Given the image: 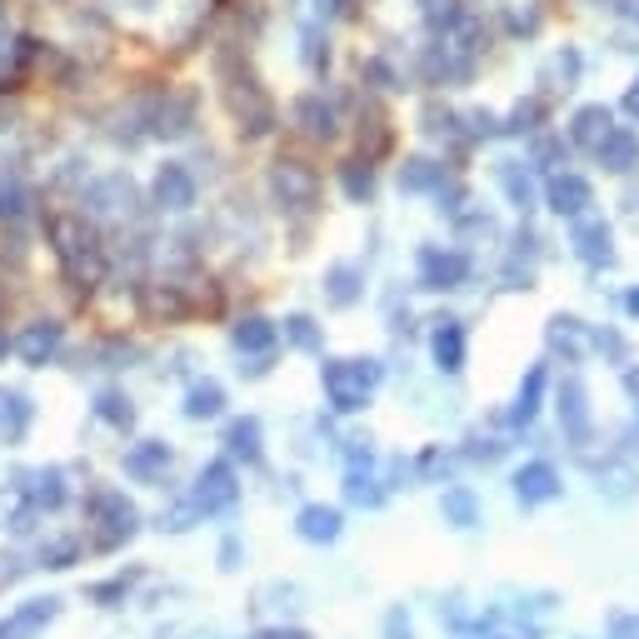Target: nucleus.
Wrapping results in <instances>:
<instances>
[{"label": "nucleus", "mask_w": 639, "mask_h": 639, "mask_svg": "<svg viewBox=\"0 0 639 639\" xmlns=\"http://www.w3.org/2000/svg\"><path fill=\"white\" fill-rule=\"evenodd\" d=\"M425 70H430L434 80H465L470 70H475V55L465 51V45H434L430 55H425Z\"/></svg>", "instance_id": "f8f14e48"}, {"label": "nucleus", "mask_w": 639, "mask_h": 639, "mask_svg": "<svg viewBox=\"0 0 639 639\" xmlns=\"http://www.w3.org/2000/svg\"><path fill=\"white\" fill-rule=\"evenodd\" d=\"M495 639H530V635H495Z\"/></svg>", "instance_id": "ea45409f"}, {"label": "nucleus", "mask_w": 639, "mask_h": 639, "mask_svg": "<svg viewBox=\"0 0 639 639\" xmlns=\"http://www.w3.org/2000/svg\"><path fill=\"white\" fill-rule=\"evenodd\" d=\"M295 120H300V131L315 135V141H330V135H335V110H330L320 96L295 100Z\"/></svg>", "instance_id": "ddd939ff"}, {"label": "nucleus", "mask_w": 639, "mask_h": 639, "mask_svg": "<svg viewBox=\"0 0 639 639\" xmlns=\"http://www.w3.org/2000/svg\"><path fill=\"white\" fill-rule=\"evenodd\" d=\"M470 280V255L465 250H420V285L425 290H455Z\"/></svg>", "instance_id": "f03ea898"}, {"label": "nucleus", "mask_w": 639, "mask_h": 639, "mask_svg": "<svg viewBox=\"0 0 639 639\" xmlns=\"http://www.w3.org/2000/svg\"><path fill=\"white\" fill-rule=\"evenodd\" d=\"M235 345L240 350H271L275 345V326H271V320H261V315H250V320H240V326H235Z\"/></svg>", "instance_id": "4be33fe9"}, {"label": "nucleus", "mask_w": 639, "mask_h": 639, "mask_svg": "<svg viewBox=\"0 0 639 639\" xmlns=\"http://www.w3.org/2000/svg\"><path fill=\"white\" fill-rule=\"evenodd\" d=\"M625 110H629V115H635V120H639V80H635V86H629V90H625Z\"/></svg>", "instance_id": "c9c22d12"}, {"label": "nucleus", "mask_w": 639, "mask_h": 639, "mask_svg": "<svg viewBox=\"0 0 639 639\" xmlns=\"http://www.w3.org/2000/svg\"><path fill=\"white\" fill-rule=\"evenodd\" d=\"M595 206V190H590L585 175H554L550 180V210L554 216H585V210Z\"/></svg>", "instance_id": "39448f33"}, {"label": "nucleus", "mask_w": 639, "mask_h": 639, "mask_svg": "<svg viewBox=\"0 0 639 639\" xmlns=\"http://www.w3.org/2000/svg\"><path fill=\"white\" fill-rule=\"evenodd\" d=\"M609 131H615L609 106H580V110H574V120H570V141L580 145V151H595Z\"/></svg>", "instance_id": "6e6552de"}, {"label": "nucleus", "mask_w": 639, "mask_h": 639, "mask_svg": "<svg viewBox=\"0 0 639 639\" xmlns=\"http://www.w3.org/2000/svg\"><path fill=\"white\" fill-rule=\"evenodd\" d=\"M599 480H609V495H629V489L639 485V475L635 470H605V475Z\"/></svg>", "instance_id": "7c9ffc66"}, {"label": "nucleus", "mask_w": 639, "mask_h": 639, "mask_svg": "<svg viewBox=\"0 0 639 639\" xmlns=\"http://www.w3.org/2000/svg\"><path fill=\"white\" fill-rule=\"evenodd\" d=\"M615 639H639V615H619L615 619Z\"/></svg>", "instance_id": "72a5a7b5"}, {"label": "nucleus", "mask_w": 639, "mask_h": 639, "mask_svg": "<svg viewBox=\"0 0 639 639\" xmlns=\"http://www.w3.org/2000/svg\"><path fill=\"white\" fill-rule=\"evenodd\" d=\"M230 450L245 460L261 455V420H235L230 425Z\"/></svg>", "instance_id": "b1692460"}, {"label": "nucleus", "mask_w": 639, "mask_h": 639, "mask_svg": "<svg viewBox=\"0 0 639 639\" xmlns=\"http://www.w3.org/2000/svg\"><path fill=\"white\" fill-rule=\"evenodd\" d=\"M230 499H235V475H230L225 465H210L206 475H200V505H206V509H225Z\"/></svg>", "instance_id": "2eb2a0df"}, {"label": "nucleus", "mask_w": 639, "mask_h": 639, "mask_svg": "<svg viewBox=\"0 0 639 639\" xmlns=\"http://www.w3.org/2000/svg\"><path fill=\"white\" fill-rule=\"evenodd\" d=\"M375 385H379L375 360H335V365H326V390L335 400V410H360Z\"/></svg>", "instance_id": "f257e3e1"}, {"label": "nucleus", "mask_w": 639, "mask_h": 639, "mask_svg": "<svg viewBox=\"0 0 639 639\" xmlns=\"http://www.w3.org/2000/svg\"><path fill=\"white\" fill-rule=\"evenodd\" d=\"M300 535L315 544H326L340 535V509H326V505H305L300 509Z\"/></svg>", "instance_id": "4468645a"}, {"label": "nucleus", "mask_w": 639, "mask_h": 639, "mask_svg": "<svg viewBox=\"0 0 639 639\" xmlns=\"http://www.w3.org/2000/svg\"><path fill=\"white\" fill-rule=\"evenodd\" d=\"M420 15L430 31H455L460 21H465V11H460V0H420Z\"/></svg>", "instance_id": "412c9836"}, {"label": "nucleus", "mask_w": 639, "mask_h": 639, "mask_svg": "<svg viewBox=\"0 0 639 639\" xmlns=\"http://www.w3.org/2000/svg\"><path fill=\"white\" fill-rule=\"evenodd\" d=\"M515 495H520L525 505H544V499H554V495H560V475H554V465L530 460V465L515 475Z\"/></svg>", "instance_id": "1a4fd4ad"}, {"label": "nucleus", "mask_w": 639, "mask_h": 639, "mask_svg": "<svg viewBox=\"0 0 639 639\" xmlns=\"http://www.w3.org/2000/svg\"><path fill=\"white\" fill-rule=\"evenodd\" d=\"M595 345H599V350H609V355H615V360L625 355V340H619V335H609V330H605V335H595Z\"/></svg>", "instance_id": "f704fd0d"}, {"label": "nucleus", "mask_w": 639, "mask_h": 639, "mask_svg": "<svg viewBox=\"0 0 639 639\" xmlns=\"http://www.w3.org/2000/svg\"><path fill=\"white\" fill-rule=\"evenodd\" d=\"M499 180H505V190H509V200H515V206H535V185H530V170H525L520 161H505L499 165Z\"/></svg>", "instance_id": "aec40b11"}, {"label": "nucleus", "mask_w": 639, "mask_h": 639, "mask_svg": "<svg viewBox=\"0 0 639 639\" xmlns=\"http://www.w3.org/2000/svg\"><path fill=\"white\" fill-rule=\"evenodd\" d=\"M625 385H629V395H635V400H639V370H629V379H625Z\"/></svg>", "instance_id": "58836bf2"}, {"label": "nucleus", "mask_w": 639, "mask_h": 639, "mask_svg": "<svg viewBox=\"0 0 639 639\" xmlns=\"http://www.w3.org/2000/svg\"><path fill=\"white\" fill-rule=\"evenodd\" d=\"M400 185H405V190H440V185H444V165H434V161H425V155H415V161H405Z\"/></svg>", "instance_id": "a211bd4d"}, {"label": "nucleus", "mask_w": 639, "mask_h": 639, "mask_svg": "<svg viewBox=\"0 0 639 639\" xmlns=\"http://www.w3.org/2000/svg\"><path fill=\"white\" fill-rule=\"evenodd\" d=\"M625 310H629V315H639V290H629V295H625Z\"/></svg>", "instance_id": "4c0bfd02"}, {"label": "nucleus", "mask_w": 639, "mask_h": 639, "mask_svg": "<svg viewBox=\"0 0 639 639\" xmlns=\"http://www.w3.org/2000/svg\"><path fill=\"white\" fill-rule=\"evenodd\" d=\"M595 155H599V165H605V170H615V175L635 170V165H639V135L635 131H609L605 141L595 145Z\"/></svg>", "instance_id": "9b49d317"}, {"label": "nucleus", "mask_w": 639, "mask_h": 639, "mask_svg": "<svg viewBox=\"0 0 639 639\" xmlns=\"http://www.w3.org/2000/svg\"><path fill=\"white\" fill-rule=\"evenodd\" d=\"M165 465H170V450H165V444H145V450H135V455H131L135 475H155V470H165Z\"/></svg>", "instance_id": "cd10ccee"}, {"label": "nucleus", "mask_w": 639, "mask_h": 639, "mask_svg": "<svg viewBox=\"0 0 639 639\" xmlns=\"http://www.w3.org/2000/svg\"><path fill=\"white\" fill-rule=\"evenodd\" d=\"M550 345L564 350V360L585 355V330H580V320H574V315H554V320H550Z\"/></svg>", "instance_id": "dca6fc26"}, {"label": "nucleus", "mask_w": 639, "mask_h": 639, "mask_svg": "<svg viewBox=\"0 0 639 639\" xmlns=\"http://www.w3.org/2000/svg\"><path fill=\"white\" fill-rule=\"evenodd\" d=\"M100 405H106V415H110V420H125V425H131V405L120 400V395H106V400H100Z\"/></svg>", "instance_id": "473e14b6"}, {"label": "nucleus", "mask_w": 639, "mask_h": 639, "mask_svg": "<svg viewBox=\"0 0 639 639\" xmlns=\"http://www.w3.org/2000/svg\"><path fill=\"white\" fill-rule=\"evenodd\" d=\"M560 425L574 444L590 440V390H585V379L580 375H570L560 385Z\"/></svg>", "instance_id": "20e7f679"}, {"label": "nucleus", "mask_w": 639, "mask_h": 639, "mask_svg": "<svg viewBox=\"0 0 639 639\" xmlns=\"http://www.w3.org/2000/svg\"><path fill=\"white\" fill-rule=\"evenodd\" d=\"M326 285H330V300H335V305H355V295H360V271H355V265H335V271L326 275Z\"/></svg>", "instance_id": "5701e85b"}, {"label": "nucleus", "mask_w": 639, "mask_h": 639, "mask_svg": "<svg viewBox=\"0 0 639 639\" xmlns=\"http://www.w3.org/2000/svg\"><path fill=\"white\" fill-rule=\"evenodd\" d=\"M430 350H434V365H440L444 375L465 370V330H460V320H434Z\"/></svg>", "instance_id": "0eeeda50"}, {"label": "nucleus", "mask_w": 639, "mask_h": 639, "mask_svg": "<svg viewBox=\"0 0 639 639\" xmlns=\"http://www.w3.org/2000/svg\"><path fill=\"white\" fill-rule=\"evenodd\" d=\"M540 390H544V365H530V375H525V385H520V400H515V410H509V425L535 420V410H540Z\"/></svg>", "instance_id": "f3484780"}, {"label": "nucleus", "mask_w": 639, "mask_h": 639, "mask_svg": "<svg viewBox=\"0 0 639 639\" xmlns=\"http://www.w3.org/2000/svg\"><path fill=\"white\" fill-rule=\"evenodd\" d=\"M385 635H390V639H410V619H405V609H395V615L385 619Z\"/></svg>", "instance_id": "2f4dec72"}, {"label": "nucleus", "mask_w": 639, "mask_h": 639, "mask_svg": "<svg viewBox=\"0 0 639 639\" xmlns=\"http://www.w3.org/2000/svg\"><path fill=\"white\" fill-rule=\"evenodd\" d=\"M444 520L455 525V530H470V525L480 520V505H475V495L470 489H444Z\"/></svg>", "instance_id": "6ab92c4d"}, {"label": "nucleus", "mask_w": 639, "mask_h": 639, "mask_svg": "<svg viewBox=\"0 0 639 639\" xmlns=\"http://www.w3.org/2000/svg\"><path fill=\"white\" fill-rule=\"evenodd\" d=\"M55 340H60V330H55V326H35L31 335H25V345H21L25 360H45L55 350Z\"/></svg>", "instance_id": "c85d7f7f"}, {"label": "nucleus", "mask_w": 639, "mask_h": 639, "mask_svg": "<svg viewBox=\"0 0 639 639\" xmlns=\"http://www.w3.org/2000/svg\"><path fill=\"white\" fill-rule=\"evenodd\" d=\"M271 185H275V196H280L290 210H310L315 196H320V180H315L300 161H280V165H275Z\"/></svg>", "instance_id": "7ed1b4c3"}, {"label": "nucleus", "mask_w": 639, "mask_h": 639, "mask_svg": "<svg viewBox=\"0 0 639 639\" xmlns=\"http://www.w3.org/2000/svg\"><path fill=\"white\" fill-rule=\"evenodd\" d=\"M285 335H290L295 350H320V330H315L310 315H290V320H285Z\"/></svg>", "instance_id": "bb28decb"}, {"label": "nucleus", "mask_w": 639, "mask_h": 639, "mask_svg": "<svg viewBox=\"0 0 639 639\" xmlns=\"http://www.w3.org/2000/svg\"><path fill=\"white\" fill-rule=\"evenodd\" d=\"M609 225L605 220H580V225H574V235H570V245H574V255H580V261L585 265H609L615 261V245H609Z\"/></svg>", "instance_id": "423d86ee"}, {"label": "nucleus", "mask_w": 639, "mask_h": 639, "mask_svg": "<svg viewBox=\"0 0 639 639\" xmlns=\"http://www.w3.org/2000/svg\"><path fill=\"white\" fill-rule=\"evenodd\" d=\"M220 405H225L220 385H196V390H190V405H185V415H190V420H210V415H220Z\"/></svg>", "instance_id": "393cba45"}, {"label": "nucleus", "mask_w": 639, "mask_h": 639, "mask_svg": "<svg viewBox=\"0 0 639 639\" xmlns=\"http://www.w3.org/2000/svg\"><path fill=\"white\" fill-rule=\"evenodd\" d=\"M540 120H544V100H520V106L509 110V125H505V131L530 135V131H540Z\"/></svg>", "instance_id": "a878e982"}, {"label": "nucleus", "mask_w": 639, "mask_h": 639, "mask_svg": "<svg viewBox=\"0 0 639 639\" xmlns=\"http://www.w3.org/2000/svg\"><path fill=\"white\" fill-rule=\"evenodd\" d=\"M261 639H310V635H300V629H265Z\"/></svg>", "instance_id": "e433bc0d"}, {"label": "nucleus", "mask_w": 639, "mask_h": 639, "mask_svg": "<svg viewBox=\"0 0 639 639\" xmlns=\"http://www.w3.org/2000/svg\"><path fill=\"white\" fill-rule=\"evenodd\" d=\"M345 190H350V200H370V190H375V170L370 165H345Z\"/></svg>", "instance_id": "c756f323"}, {"label": "nucleus", "mask_w": 639, "mask_h": 639, "mask_svg": "<svg viewBox=\"0 0 639 639\" xmlns=\"http://www.w3.org/2000/svg\"><path fill=\"white\" fill-rule=\"evenodd\" d=\"M155 200H161L165 210L196 206V180H190V170H185V165H165V170L155 175Z\"/></svg>", "instance_id": "9d476101"}]
</instances>
